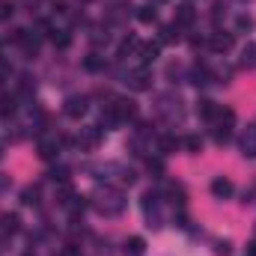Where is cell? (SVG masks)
Listing matches in <instances>:
<instances>
[{"label":"cell","instance_id":"obj_29","mask_svg":"<svg viewBox=\"0 0 256 256\" xmlns=\"http://www.w3.org/2000/svg\"><path fill=\"white\" fill-rule=\"evenodd\" d=\"M236 27H238V33H244V30H254V18H250V15H238Z\"/></svg>","mask_w":256,"mask_h":256},{"label":"cell","instance_id":"obj_37","mask_svg":"<svg viewBox=\"0 0 256 256\" xmlns=\"http://www.w3.org/2000/svg\"><path fill=\"white\" fill-rule=\"evenodd\" d=\"M0 158H3V152H0Z\"/></svg>","mask_w":256,"mask_h":256},{"label":"cell","instance_id":"obj_11","mask_svg":"<svg viewBox=\"0 0 256 256\" xmlns=\"http://www.w3.org/2000/svg\"><path fill=\"white\" fill-rule=\"evenodd\" d=\"M212 194H214L218 200H226V196H232V182H230L226 176H218V179L212 182Z\"/></svg>","mask_w":256,"mask_h":256},{"label":"cell","instance_id":"obj_33","mask_svg":"<svg viewBox=\"0 0 256 256\" xmlns=\"http://www.w3.org/2000/svg\"><path fill=\"white\" fill-rule=\"evenodd\" d=\"M54 9L57 12H66V0H54Z\"/></svg>","mask_w":256,"mask_h":256},{"label":"cell","instance_id":"obj_30","mask_svg":"<svg viewBox=\"0 0 256 256\" xmlns=\"http://www.w3.org/2000/svg\"><path fill=\"white\" fill-rule=\"evenodd\" d=\"M24 202H27V206L39 202V188H27V191H24Z\"/></svg>","mask_w":256,"mask_h":256},{"label":"cell","instance_id":"obj_5","mask_svg":"<svg viewBox=\"0 0 256 256\" xmlns=\"http://www.w3.org/2000/svg\"><path fill=\"white\" fill-rule=\"evenodd\" d=\"M126 84L131 90H137V92H143V90H149L152 86V74H149V68L146 66H140V68H134V72H128Z\"/></svg>","mask_w":256,"mask_h":256},{"label":"cell","instance_id":"obj_7","mask_svg":"<svg viewBox=\"0 0 256 256\" xmlns=\"http://www.w3.org/2000/svg\"><path fill=\"white\" fill-rule=\"evenodd\" d=\"M98 140H102V128L98 126H86V128H80V134H78V146L80 149H96Z\"/></svg>","mask_w":256,"mask_h":256},{"label":"cell","instance_id":"obj_17","mask_svg":"<svg viewBox=\"0 0 256 256\" xmlns=\"http://www.w3.org/2000/svg\"><path fill=\"white\" fill-rule=\"evenodd\" d=\"M57 152H60V143H57V140H42V143H39V155H42L45 161H54Z\"/></svg>","mask_w":256,"mask_h":256},{"label":"cell","instance_id":"obj_3","mask_svg":"<svg viewBox=\"0 0 256 256\" xmlns=\"http://www.w3.org/2000/svg\"><path fill=\"white\" fill-rule=\"evenodd\" d=\"M143 212H146V226H161L164 218H161V194L158 191H146L143 194Z\"/></svg>","mask_w":256,"mask_h":256},{"label":"cell","instance_id":"obj_25","mask_svg":"<svg viewBox=\"0 0 256 256\" xmlns=\"http://www.w3.org/2000/svg\"><path fill=\"white\" fill-rule=\"evenodd\" d=\"M51 39H54V45H57V48H68V42H72L68 30H54V36H51Z\"/></svg>","mask_w":256,"mask_h":256},{"label":"cell","instance_id":"obj_22","mask_svg":"<svg viewBox=\"0 0 256 256\" xmlns=\"http://www.w3.org/2000/svg\"><path fill=\"white\" fill-rule=\"evenodd\" d=\"M182 146H185L191 155H196V152H202V137H196V134H188V137L182 140Z\"/></svg>","mask_w":256,"mask_h":256},{"label":"cell","instance_id":"obj_10","mask_svg":"<svg viewBox=\"0 0 256 256\" xmlns=\"http://www.w3.org/2000/svg\"><path fill=\"white\" fill-rule=\"evenodd\" d=\"M242 155L244 158H256V126L242 134Z\"/></svg>","mask_w":256,"mask_h":256},{"label":"cell","instance_id":"obj_27","mask_svg":"<svg viewBox=\"0 0 256 256\" xmlns=\"http://www.w3.org/2000/svg\"><path fill=\"white\" fill-rule=\"evenodd\" d=\"M146 167H149V173H155V179H161V173H164V161L161 158H149Z\"/></svg>","mask_w":256,"mask_h":256},{"label":"cell","instance_id":"obj_34","mask_svg":"<svg viewBox=\"0 0 256 256\" xmlns=\"http://www.w3.org/2000/svg\"><path fill=\"white\" fill-rule=\"evenodd\" d=\"M248 256H256V242H250V244H248Z\"/></svg>","mask_w":256,"mask_h":256},{"label":"cell","instance_id":"obj_28","mask_svg":"<svg viewBox=\"0 0 256 256\" xmlns=\"http://www.w3.org/2000/svg\"><path fill=\"white\" fill-rule=\"evenodd\" d=\"M12 12H15V3L12 0H0V21L12 18Z\"/></svg>","mask_w":256,"mask_h":256},{"label":"cell","instance_id":"obj_13","mask_svg":"<svg viewBox=\"0 0 256 256\" xmlns=\"http://www.w3.org/2000/svg\"><path fill=\"white\" fill-rule=\"evenodd\" d=\"M15 110H18V104H15V96H9V92H0V120H9V116H15Z\"/></svg>","mask_w":256,"mask_h":256},{"label":"cell","instance_id":"obj_16","mask_svg":"<svg viewBox=\"0 0 256 256\" xmlns=\"http://www.w3.org/2000/svg\"><path fill=\"white\" fill-rule=\"evenodd\" d=\"M196 114H200L202 120H214V116H218V104L208 102V98H200V102H196Z\"/></svg>","mask_w":256,"mask_h":256},{"label":"cell","instance_id":"obj_32","mask_svg":"<svg viewBox=\"0 0 256 256\" xmlns=\"http://www.w3.org/2000/svg\"><path fill=\"white\" fill-rule=\"evenodd\" d=\"M230 248H232L230 242H218V248H214V254H218V256H230Z\"/></svg>","mask_w":256,"mask_h":256},{"label":"cell","instance_id":"obj_35","mask_svg":"<svg viewBox=\"0 0 256 256\" xmlns=\"http://www.w3.org/2000/svg\"><path fill=\"white\" fill-rule=\"evenodd\" d=\"M149 3H152V6H155V3H164V0H149Z\"/></svg>","mask_w":256,"mask_h":256},{"label":"cell","instance_id":"obj_18","mask_svg":"<svg viewBox=\"0 0 256 256\" xmlns=\"http://www.w3.org/2000/svg\"><path fill=\"white\" fill-rule=\"evenodd\" d=\"M126 254L128 256H143L146 254V242H143L140 236H131V238L126 242Z\"/></svg>","mask_w":256,"mask_h":256},{"label":"cell","instance_id":"obj_19","mask_svg":"<svg viewBox=\"0 0 256 256\" xmlns=\"http://www.w3.org/2000/svg\"><path fill=\"white\" fill-rule=\"evenodd\" d=\"M158 149H161L164 155L176 152V149H179V140H176V134H161V137H158Z\"/></svg>","mask_w":256,"mask_h":256},{"label":"cell","instance_id":"obj_26","mask_svg":"<svg viewBox=\"0 0 256 256\" xmlns=\"http://www.w3.org/2000/svg\"><path fill=\"white\" fill-rule=\"evenodd\" d=\"M84 66H86L90 72H102V68H104V57H98V54H90Z\"/></svg>","mask_w":256,"mask_h":256},{"label":"cell","instance_id":"obj_31","mask_svg":"<svg viewBox=\"0 0 256 256\" xmlns=\"http://www.w3.org/2000/svg\"><path fill=\"white\" fill-rule=\"evenodd\" d=\"M51 179H54V182H66V179H68V170H66V167H57V170H51Z\"/></svg>","mask_w":256,"mask_h":256},{"label":"cell","instance_id":"obj_1","mask_svg":"<svg viewBox=\"0 0 256 256\" xmlns=\"http://www.w3.org/2000/svg\"><path fill=\"white\" fill-rule=\"evenodd\" d=\"M92 208L104 218H116V214L126 212V194L120 188H114V185H104V188H98L92 194Z\"/></svg>","mask_w":256,"mask_h":256},{"label":"cell","instance_id":"obj_6","mask_svg":"<svg viewBox=\"0 0 256 256\" xmlns=\"http://www.w3.org/2000/svg\"><path fill=\"white\" fill-rule=\"evenodd\" d=\"M86 108H90L86 96H68L63 110H66V116H68V120H80V116L86 114Z\"/></svg>","mask_w":256,"mask_h":256},{"label":"cell","instance_id":"obj_36","mask_svg":"<svg viewBox=\"0 0 256 256\" xmlns=\"http://www.w3.org/2000/svg\"><path fill=\"white\" fill-rule=\"evenodd\" d=\"M80 3H90V0H80Z\"/></svg>","mask_w":256,"mask_h":256},{"label":"cell","instance_id":"obj_15","mask_svg":"<svg viewBox=\"0 0 256 256\" xmlns=\"http://www.w3.org/2000/svg\"><path fill=\"white\" fill-rule=\"evenodd\" d=\"M137 21H140V24H155V21H158V9H155L152 3L140 6V9H137Z\"/></svg>","mask_w":256,"mask_h":256},{"label":"cell","instance_id":"obj_14","mask_svg":"<svg viewBox=\"0 0 256 256\" xmlns=\"http://www.w3.org/2000/svg\"><path fill=\"white\" fill-rule=\"evenodd\" d=\"M242 68H256V42H248L244 48H242Z\"/></svg>","mask_w":256,"mask_h":256},{"label":"cell","instance_id":"obj_20","mask_svg":"<svg viewBox=\"0 0 256 256\" xmlns=\"http://www.w3.org/2000/svg\"><path fill=\"white\" fill-rule=\"evenodd\" d=\"M179 30H182V27H179L176 21H173V24H164V27H161V42H179V36H182Z\"/></svg>","mask_w":256,"mask_h":256},{"label":"cell","instance_id":"obj_9","mask_svg":"<svg viewBox=\"0 0 256 256\" xmlns=\"http://www.w3.org/2000/svg\"><path fill=\"white\" fill-rule=\"evenodd\" d=\"M158 54H161V45H158V42H140V48H137V57H140V63L143 66L155 63Z\"/></svg>","mask_w":256,"mask_h":256},{"label":"cell","instance_id":"obj_21","mask_svg":"<svg viewBox=\"0 0 256 256\" xmlns=\"http://www.w3.org/2000/svg\"><path fill=\"white\" fill-rule=\"evenodd\" d=\"M137 48H140V42H137L134 36H128V39H122V42H120V60H126L128 54H131V51H137Z\"/></svg>","mask_w":256,"mask_h":256},{"label":"cell","instance_id":"obj_24","mask_svg":"<svg viewBox=\"0 0 256 256\" xmlns=\"http://www.w3.org/2000/svg\"><path fill=\"white\" fill-rule=\"evenodd\" d=\"M167 194H170V200H173L179 208L185 206V188H182V185H170V188H167Z\"/></svg>","mask_w":256,"mask_h":256},{"label":"cell","instance_id":"obj_23","mask_svg":"<svg viewBox=\"0 0 256 256\" xmlns=\"http://www.w3.org/2000/svg\"><path fill=\"white\" fill-rule=\"evenodd\" d=\"M18 214H3V232L6 236H12V232H18Z\"/></svg>","mask_w":256,"mask_h":256},{"label":"cell","instance_id":"obj_4","mask_svg":"<svg viewBox=\"0 0 256 256\" xmlns=\"http://www.w3.org/2000/svg\"><path fill=\"white\" fill-rule=\"evenodd\" d=\"M110 110H114V116L120 120V126H122V122H134V120H137V104H134L131 98H116V102L110 104Z\"/></svg>","mask_w":256,"mask_h":256},{"label":"cell","instance_id":"obj_8","mask_svg":"<svg viewBox=\"0 0 256 256\" xmlns=\"http://www.w3.org/2000/svg\"><path fill=\"white\" fill-rule=\"evenodd\" d=\"M232 33H212V39H208V48L214 51V54H226L230 48H232Z\"/></svg>","mask_w":256,"mask_h":256},{"label":"cell","instance_id":"obj_2","mask_svg":"<svg viewBox=\"0 0 256 256\" xmlns=\"http://www.w3.org/2000/svg\"><path fill=\"white\" fill-rule=\"evenodd\" d=\"M212 122H214V128H212V137H214V143H226V140L232 137L236 114H232L230 108H218V116H214Z\"/></svg>","mask_w":256,"mask_h":256},{"label":"cell","instance_id":"obj_12","mask_svg":"<svg viewBox=\"0 0 256 256\" xmlns=\"http://www.w3.org/2000/svg\"><path fill=\"white\" fill-rule=\"evenodd\" d=\"M194 21H196V9H194V6L185 3V6L176 9V24H179V27H191Z\"/></svg>","mask_w":256,"mask_h":256}]
</instances>
